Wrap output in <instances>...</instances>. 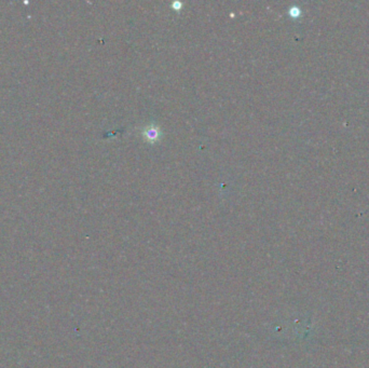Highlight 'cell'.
Here are the masks:
<instances>
[{
  "label": "cell",
  "mask_w": 369,
  "mask_h": 368,
  "mask_svg": "<svg viewBox=\"0 0 369 368\" xmlns=\"http://www.w3.org/2000/svg\"><path fill=\"white\" fill-rule=\"evenodd\" d=\"M141 134H142V137L145 138V140L150 142V144H155V142L159 141L160 138L162 137L160 127L154 123H150L147 126H145L141 131Z\"/></svg>",
  "instance_id": "cell-1"
},
{
  "label": "cell",
  "mask_w": 369,
  "mask_h": 368,
  "mask_svg": "<svg viewBox=\"0 0 369 368\" xmlns=\"http://www.w3.org/2000/svg\"><path fill=\"white\" fill-rule=\"evenodd\" d=\"M173 9H175V10H180V9H182V6H183V4L182 3H179V2H174V3H173Z\"/></svg>",
  "instance_id": "cell-2"
}]
</instances>
